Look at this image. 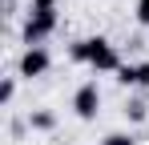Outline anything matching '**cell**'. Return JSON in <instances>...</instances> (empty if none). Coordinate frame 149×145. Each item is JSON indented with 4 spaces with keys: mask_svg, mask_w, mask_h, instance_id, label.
<instances>
[{
    "mask_svg": "<svg viewBox=\"0 0 149 145\" xmlns=\"http://www.w3.org/2000/svg\"><path fill=\"white\" fill-rule=\"evenodd\" d=\"M32 8H56V0H32Z\"/></svg>",
    "mask_w": 149,
    "mask_h": 145,
    "instance_id": "obj_13",
    "label": "cell"
},
{
    "mask_svg": "<svg viewBox=\"0 0 149 145\" xmlns=\"http://www.w3.org/2000/svg\"><path fill=\"white\" fill-rule=\"evenodd\" d=\"M101 145H137V137H133V133H109Z\"/></svg>",
    "mask_w": 149,
    "mask_h": 145,
    "instance_id": "obj_9",
    "label": "cell"
},
{
    "mask_svg": "<svg viewBox=\"0 0 149 145\" xmlns=\"http://www.w3.org/2000/svg\"><path fill=\"white\" fill-rule=\"evenodd\" d=\"M133 16H137V24H141V28H149V0H137Z\"/></svg>",
    "mask_w": 149,
    "mask_h": 145,
    "instance_id": "obj_11",
    "label": "cell"
},
{
    "mask_svg": "<svg viewBox=\"0 0 149 145\" xmlns=\"http://www.w3.org/2000/svg\"><path fill=\"white\" fill-rule=\"evenodd\" d=\"M89 69L93 72H117L121 69L117 45H109L105 36H89Z\"/></svg>",
    "mask_w": 149,
    "mask_h": 145,
    "instance_id": "obj_2",
    "label": "cell"
},
{
    "mask_svg": "<svg viewBox=\"0 0 149 145\" xmlns=\"http://www.w3.org/2000/svg\"><path fill=\"white\" fill-rule=\"evenodd\" d=\"M52 69V56H49V48L40 45V48H24V56H20V77H45V72Z\"/></svg>",
    "mask_w": 149,
    "mask_h": 145,
    "instance_id": "obj_4",
    "label": "cell"
},
{
    "mask_svg": "<svg viewBox=\"0 0 149 145\" xmlns=\"http://www.w3.org/2000/svg\"><path fill=\"white\" fill-rule=\"evenodd\" d=\"M56 32V8H32L24 20V45L28 48H40Z\"/></svg>",
    "mask_w": 149,
    "mask_h": 145,
    "instance_id": "obj_1",
    "label": "cell"
},
{
    "mask_svg": "<svg viewBox=\"0 0 149 145\" xmlns=\"http://www.w3.org/2000/svg\"><path fill=\"white\" fill-rule=\"evenodd\" d=\"M73 113L81 121H93L101 113V89H97V81H85V85L73 93Z\"/></svg>",
    "mask_w": 149,
    "mask_h": 145,
    "instance_id": "obj_3",
    "label": "cell"
},
{
    "mask_svg": "<svg viewBox=\"0 0 149 145\" xmlns=\"http://www.w3.org/2000/svg\"><path fill=\"white\" fill-rule=\"evenodd\" d=\"M117 81H121L125 89H137V65H121L117 69Z\"/></svg>",
    "mask_w": 149,
    "mask_h": 145,
    "instance_id": "obj_8",
    "label": "cell"
},
{
    "mask_svg": "<svg viewBox=\"0 0 149 145\" xmlns=\"http://www.w3.org/2000/svg\"><path fill=\"white\" fill-rule=\"evenodd\" d=\"M28 125H32L36 133H52V129H56V113H52V109H32V113H28Z\"/></svg>",
    "mask_w": 149,
    "mask_h": 145,
    "instance_id": "obj_5",
    "label": "cell"
},
{
    "mask_svg": "<svg viewBox=\"0 0 149 145\" xmlns=\"http://www.w3.org/2000/svg\"><path fill=\"white\" fill-rule=\"evenodd\" d=\"M12 97H16V81L8 77V81L0 85V105H12Z\"/></svg>",
    "mask_w": 149,
    "mask_h": 145,
    "instance_id": "obj_10",
    "label": "cell"
},
{
    "mask_svg": "<svg viewBox=\"0 0 149 145\" xmlns=\"http://www.w3.org/2000/svg\"><path fill=\"white\" fill-rule=\"evenodd\" d=\"M125 117L133 121V125H141V121L149 117V105H145V97H129V101H125Z\"/></svg>",
    "mask_w": 149,
    "mask_h": 145,
    "instance_id": "obj_6",
    "label": "cell"
},
{
    "mask_svg": "<svg viewBox=\"0 0 149 145\" xmlns=\"http://www.w3.org/2000/svg\"><path fill=\"white\" fill-rule=\"evenodd\" d=\"M137 89H149V61L137 65Z\"/></svg>",
    "mask_w": 149,
    "mask_h": 145,
    "instance_id": "obj_12",
    "label": "cell"
},
{
    "mask_svg": "<svg viewBox=\"0 0 149 145\" xmlns=\"http://www.w3.org/2000/svg\"><path fill=\"white\" fill-rule=\"evenodd\" d=\"M69 61H77V65H89V36L69 45Z\"/></svg>",
    "mask_w": 149,
    "mask_h": 145,
    "instance_id": "obj_7",
    "label": "cell"
}]
</instances>
